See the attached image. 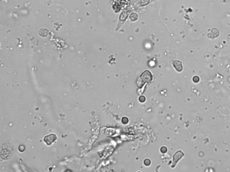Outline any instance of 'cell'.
<instances>
[{
	"label": "cell",
	"mask_w": 230,
	"mask_h": 172,
	"mask_svg": "<svg viewBox=\"0 0 230 172\" xmlns=\"http://www.w3.org/2000/svg\"><path fill=\"white\" fill-rule=\"evenodd\" d=\"M174 67L178 72H181L182 70V62L179 61H175L172 63Z\"/></svg>",
	"instance_id": "cell-3"
},
{
	"label": "cell",
	"mask_w": 230,
	"mask_h": 172,
	"mask_svg": "<svg viewBox=\"0 0 230 172\" xmlns=\"http://www.w3.org/2000/svg\"><path fill=\"white\" fill-rule=\"evenodd\" d=\"M19 152H24L25 150L24 146V145L19 146Z\"/></svg>",
	"instance_id": "cell-4"
},
{
	"label": "cell",
	"mask_w": 230,
	"mask_h": 172,
	"mask_svg": "<svg viewBox=\"0 0 230 172\" xmlns=\"http://www.w3.org/2000/svg\"><path fill=\"white\" fill-rule=\"evenodd\" d=\"M196 81H197V82H198V81H199V77H198L195 76L194 77V78H193V81H194V82H196Z\"/></svg>",
	"instance_id": "cell-9"
},
{
	"label": "cell",
	"mask_w": 230,
	"mask_h": 172,
	"mask_svg": "<svg viewBox=\"0 0 230 172\" xmlns=\"http://www.w3.org/2000/svg\"><path fill=\"white\" fill-rule=\"evenodd\" d=\"M141 79L143 83H149L152 80V75L150 71L146 70L144 71L140 76Z\"/></svg>",
	"instance_id": "cell-1"
},
{
	"label": "cell",
	"mask_w": 230,
	"mask_h": 172,
	"mask_svg": "<svg viewBox=\"0 0 230 172\" xmlns=\"http://www.w3.org/2000/svg\"><path fill=\"white\" fill-rule=\"evenodd\" d=\"M161 151L163 153H165L167 151V148L165 147H163L161 148Z\"/></svg>",
	"instance_id": "cell-8"
},
{
	"label": "cell",
	"mask_w": 230,
	"mask_h": 172,
	"mask_svg": "<svg viewBox=\"0 0 230 172\" xmlns=\"http://www.w3.org/2000/svg\"><path fill=\"white\" fill-rule=\"evenodd\" d=\"M57 139V136L54 134H50L47 136H45L44 138V141L46 144L50 145L53 142H54Z\"/></svg>",
	"instance_id": "cell-2"
},
{
	"label": "cell",
	"mask_w": 230,
	"mask_h": 172,
	"mask_svg": "<svg viewBox=\"0 0 230 172\" xmlns=\"http://www.w3.org/2000/svg\"><path fill=\"white\" fill-rule=\"evenodd\" d=\"M150 160L148 159H146L144 160V164L146 165H149L150 164Z\"/></svg>",
	"instance_id": "cell-5"
},
{
	"label": "cell",
	"mask_w": 230,
	"mask_h": 172,
	"mask_svg": "<svg viewBox=\"0 0 230 172\" xmlns=\"http://www.w3.org/2000/svg\"><path fill=\"white\" fill-rule=\"evenodd\" d=\"M145 100H146V99H145V97L144 96H141L139 98V100L140 102H144V101H145Z\"/></svg>",
	"instance_id": "cell-6"
},
{
	"label": "cell",
	"mask_w": 230,
	"mask_h": 172,
	"mask_svg": "<svg viewBox=\"0 0 230 172\" xmlns=\"http://www.w3.org/2000/svg\"><path fill=\"white\" fill-rule=\"evenodd\" d=\"M122 121L124 124H126L128 122V118H122Z\"/></svg>",
	"instance_id": "cell-7"
}]
</instances>
